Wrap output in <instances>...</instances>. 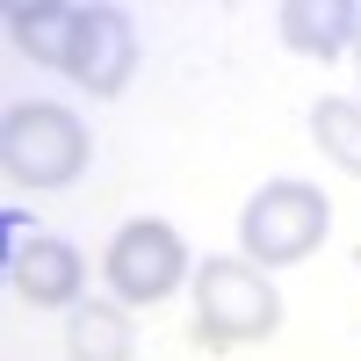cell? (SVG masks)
Masks as SVG:
<instances>
[{"label": "cell", "mask_w": 361, "mask_h": 361, "mask_svg": "<svg viewBox=\"0 0 361 361\" xmlns=\"http://www.w3.org/2000/svg\"><path fill=\"white\" fill-rule=\"evenodd\" d=\"M0 166H8V180L29 188V195L80 180L87 173L80 116L66 102H22V109H8V123H0Z\"/></svg>", "instance_id": "6da1fadb"}, {"label": "cell", "mask_w": 361, "mask_h": 361, "mask_svg": "<svg viewBox=\"0 0 361 361\" xmlns=\"http://www.w3.org/2000/svg\"><path fill=\"white\" fill-rule=\"evenodd\" d=\"M282 325V296L253 260H202L195 275V340L202 347H253Z\"/></svg>", "instance_id": "7a4b0ae2"}, {"label": "cell", "mask_w": 361, "mask_h": 361, "mask_svg": "<svg viewBox=\"0 0 361 361\" xmlns=\"http://www.w3.org/2000/svg\"><path fill=\"white\" fill-rule=\"evenodd\" d=\"M325 224H333V209L311 180H267L238 217V246L253 253V267H296L318 253Z\"/></svg>", "instance_id": "3957f363"}, {"label": "cell", "mask_w": 361, "mask_h": 361, "mask_svg": "<svg viewBox=\"0 0 361 361\" xmlns=\"http://www.w3.org/2000/svg\"><path fill=\"white\" fill-rule=\"evenodd\" d=\"M109 289H116V304H159V296L180 289V275H188V246H180V231L159 224V217H137L109 238Z\"/></svg>", "instance_id": "277c9868"}, {"label": "cell", "mask_w": 361, "mask_h": 361, "mask_svg": "<svg viewBox=\"0 0 361 361\" xmlns=\"http://www.w3.org/2000/svg\"><path fill=\"white\" fill-rule=\"evenodd\" d=\"M130 66H137L130 15H123V8H87V22H80V51H73V80H80L94 102H116V94L130 87Z\"/></svg>", "instance_id": "5b68a950"}, {"label": "cell", "mask_w": 361, "mask_h": 361, "mask_svg": "<svg viewBox=\"0 0 361 361\" xmlns=\"http://www.w3.org/2000/svg\"><path fill=\"white\" fill-rule=\"evenodd\" d=\"M15 296L22 304H37V311H73L80 304V253L66 246V238H22L15 246Z\"/></svg>", "instance_id": "8992f818"}, {"label": "cell", "mask_w": 361, "mask_h": 361, "mask_svg": "<svg viewBox=\"0 0 361 361\" xmlns=\"http://www.w3.org/2000/svg\"><path fill=\"white\" fill-rule=\"evenodd\" d=\"M80 22H87V8H66V0H15V8H8V37H15V51L37 58V66L73 73Z\"/></svg>", "instance_id": "52a82bcc"}, {"label": "cell", "mask_w": 361, "mask_h": 361, "mask_svg": "<svg viewBox=\"0 0 361 361\" xmlns=\"http://www.w3.org/2000/svg\"><path fill=\"white\" fill-rule=\"evenodd\" d=\"M361 37V8L354 0H282V44L304 58H340Z\"/></svg>", "instance_id": "ba28073f"}, {"label": "cell", "mask_w": 361, "mask_h": 361, "mask_svg": "<svg viewBox=\"0 0 361 361\" xmlns=\"http://www.w3.org/2000/svg\"><path fill=\"white\" fill-rule=\"evenodd\" d=\"M66 347H73V361H130V318L116 304H73Z\"/></svg>", "instance_id": "9c48e42d"}, {"label": "cell", "mask_w": 361, "mask_h": 361, "mask_svg": "<svg viewBox=\"0 0 361 361\" xmlns=\"http://www.w3.org/2000/svg\"><path fill=\"white\" fill-rule=\"evenodd\" d=\"M311 137H318V152L333 159L340 173L361 180V102H340V94H325L311 109Z\"/></svg>", "instance_id": "30bf717a"}, {"label": "cell", "mask_w": 361, "mask_h": 361, "mask_svg": "<svg viewBox=\"0 0 361 361\" xmlns=\"http://www.w3.org/2000/svg\"><path fill=\"white\" fill-rule=\"evenodd\" d=\"M354 51H361V37H354Z\"/></svg>", "instance_id": "8fae6325"}]
</instances>
